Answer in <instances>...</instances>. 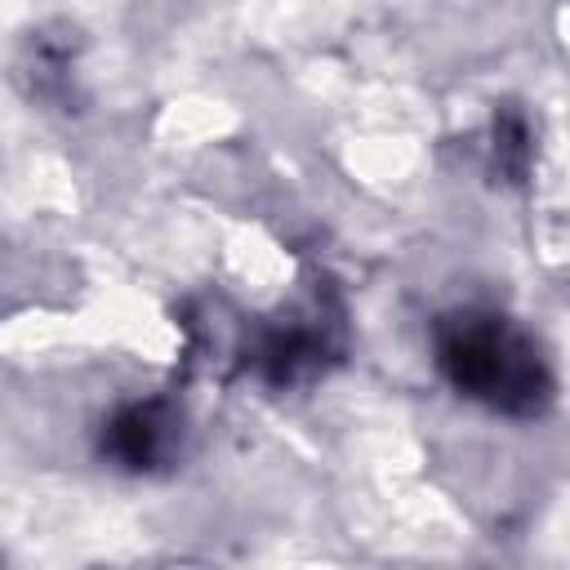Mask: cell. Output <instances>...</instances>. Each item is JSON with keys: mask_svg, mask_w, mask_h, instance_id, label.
Segmentation results:
<instances>
[{"mask_svg": "<svg viewBox=\"0 0 570 570\" xmlns=\"http://www.w3.org/2000/svg\"><path fill=\"white\" fill-rule=\"evenodd\" d=\"M441 370L445 379L508 414H539L552 401V374L539 347L499 316L463 312L441 325Z\"/></svg>", "mask_w": 570, "mask_h": 570, "instance_id": "1", "label": "cell"}, {"mask_svg": "<svg viewBox=\"0 0 570 570\" xmlns=\"http://www.w3.org/2000/svg\"><path fill=\"white\" fill-rule=\"evenodd\" d=\"M178 414L165 401H138L125 405L107 428V454L129 472H151L174 459L178 450Z\"/></svg>", "mask_w": 570, "mask_h": 570, "instance_id": "2", "label": "cell"}, {"mask_svg": "<svg viewBox=\"0 0 570 570\" xmlns=\"http://www.w3.org/2000/svg\"><path fill=\"white\" fill-rule=\"evenodd\" d=\"M499 156L508 160V169H512V174H521V169H525L530 147H525V125H521L517 116L499 120Z\"/></svg>", "mask_w": 570, "mask_h": 570, "instance_id": "3", "label": "cell"}]
</instances>
